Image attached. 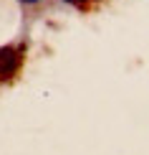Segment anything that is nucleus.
Segmentation results:
<instances>
[{
  "label": "nucleus",
  "instance_id": "2",
  "mask_svg": "<svg viewBox=\"0 0 149 155\" xmlns=\"http://www.w3.org/2000/svg\"><path fill=\"white\" fill-rule=\"evenodd\" d=\"M18 3H23V5H36V3H41V0H18Z\"/></svg>",
  "mask_w": 149,
  "mask_h": 155
},
{
  "label": "nucleus",
  "instance_id": "1",
  "mask_svg": "<svg viewBox=\"0 0 149 155\" xmlns=\"http://www.w3.org/2000/svg\"><path fill=\"white\" fill-rule=\"evenodd\" d=\"M61 3H66V5H81V3H86V0H61Z\"/></svg>",
  "mask_w": 149,
  "mask_h": 155
}]
</instances>
